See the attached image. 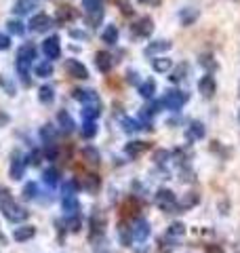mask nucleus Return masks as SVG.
I'll return each mask as SVG.
<instances>
[{"mask_svg": "<svg viewBox=\"0 0 240 253\" xmlns=\"http://www.w3.org/2000/svg\"><path fill=\"white\" fill-rule=\"evenodd\" d=\"M139 4H148V6H160L162 4V0H137Z\"/></svg>", "mask_w": 240, "mask_h": 253, "instance_id": "3c124183", "label": "nucleus"}, {"mask_svg": "<svg viewBox=\"0 0 240 253\" xmlns=\"http://www.w3.org/2000/svg\"><path fill=\"white\" fill-rule=\"evenodd\" d=\"M183 234H186V226L181 221H175V224L169 226V230H166V241H177Z\"/></svg>", "mask_w": 240, "mask_h": 253, "instance_id": "f704fd0d", "label": "nucleus"}, {"mask_svg": "<svg viewBox=\"0 0 240 253\" xmlns=\"http://www.w3.org/2000/svg\"><path fill=\"white\" fill-rule=\"evenodd\" d=\"M93 61H95V68H97L101 74H110L112 66H114V57H112L110 51H97Z\"/></svg>", "mask_w": 240, "mask_h": 253, "instance_id": "ddd939ff", "label": "nucleus"}, {"mask_svg": "<svg viewBox=\"0 0 240 253\" xmlns=\"http://www.w3.org/2000/svg\"><path fill=\"white\" fill-rule=\"evenodd\" d=\"M118 36H120V32L118 28L114 26V23H110V26H106V30L101 32V42H106L110 46H114L118 42Z\"/></svg>", "mask_w": 240, "mask_h": 253, "instance_id": "5701e85b", "label": "nucleus"}, {"mask_svg": "<svg viewBox=\"0 0 240 253\" xmlns=\"http://www.w3.org/2000/svg\"><path fill=\"white\" fill-rule=\"evenodd\" d=\"M36 194H38V186L34 184V181H28V184L23 186V190H21V196H23L26 201L36 199Z\"/></svg>", "mask_w": 240, "mask_h": 253, "instance_id": "a19ab883", "label": "nucleus"}, {"mask_svg": "<svg viewBox=\"0 0 240 253\" xmlns=\"http://www.w3.org/2000/svg\"><path fill=\"white\" fill-rule=\"evenodd\" d=\"M198 9H192V6H183V9L179 11V23L183 28H188V26H192L196 19H198Z\"/></svg>", "mask_w": 240, "mask_h": 253, "instance_id": "412c9836", "label": "nucleus"}, {"mask_svg": "<svg viewBox=\"0 0 240 253\" xmlns=\"http://www.w3.org/2000/svg\"><path fill=\"white\" fill-rule=\"evenodd\" d=\"M72 19H76V11H74V6H59L57 9V23H66V21H72Z\"/></svg>", "mask_w": 240, "mask_h": 253, "instance_id": "c9c22d12", "label": "nucleus"}, {"mask_svg": "<svg viewBox=\"0 0 240 253\" xmlns=\"http://www.w3.org/2000/svg\"><path fill=\"white\" fill-rule=\"evenodd\" d=\"M200 203V194L196 192H188V194H183V199L177 201V209H183V211H188L192 207H196V205Z\"/></svg>", "mask_w": 240, "mask_h": 253, "instance_id": "c756f323", "label": "nucleus"}, {"mask_svg": "<svg viewBox=\"0 0 240 253\" xmlns=\"http://www.w3.org/2000/svg\"><path fill=\"white\" fill-rule=\"evenodd\" d=\"M120 125H122L124 133H137V131H141L139 121H133V118H129V116H122V118H120Z\"/></svg>", "mask_w": 240, "mask_h": 253, "instance_id": "58836bf2", "label": "nucleus"}, {"mask_svg": "<svg viewBox=\"0 0 240 253\" xmlns=\"http://www.w3.org/2000/svg\"><path fill=\"white\" fill-rule=\"evenodd\" d=\"M188 72H190V66H188V63H179V66L171 72L169 81H171V83H181L183 78H186V74H188Z\"/></svg>", "mask_w": 240, "mask_h": 253, "instance_id": "4c0bfd02", "label": "nucleus"}, {"mask_svg": "<svg viewBox=\"0 0 240 253\" xmlns=\"http://www.w3.org/2000/svg\"><path fill=\"white\" fill-rule=\"evenodd\" d=\"M9 49H11V36L0 34V51H9Z\"/></svg>", "mask_w": 240, "mask_h": 253, "instance_id": "de8ad7c7", "label": "nucleus"}, {"mask_svg": "<svg viewBox=\"0 0 240 253\" xmlns=\"http://www.w3.org/2000/svg\"><path fill=\"white\" fill-rule=\"evenodd\" d=\"M97 131H99V126L95 121H84L82 126H80V135H82L84 139H93L95 135H97Z\"/></svg>", "mask_w": 240, "mask_h": 253, "instance_id": "72a5a7b5", "label": "nucleus"}, {"mask_svg": "<svg viewBox=\"0 0 240 253\" xmlns=\"http://www.w3.org/2000/svg\"><path fill=\"white\" fill-rule=\"evenodd\" d=\"M57 131L61 135H72L76 131V123L68 110H59L57 112Z\"/></svg>", "mask_w": 240, "mask_h": 253, "instance_id": "9b49d317", "label": "nucleus"}, {"mask_svg": "<svg viewBox=\"0 0 240 253\" xmlns=\"http://www.w3.org/2000/svg\"><path fill=\"white\" fill-rule=\"evenodd\" d=\"M28 28L32 32H36V34H42V32H49L53 28V19L46 13H36L34 17L28 21Z\"/></svg>", "mask_w": 240, "mask_h": 253, "instance_id": "1a4fd4ad", "label": "nucleus"}, {"mask_svg": "<svg viewBox=\"0 0 240 253\" xmlns=\"http://www.w3.org/2000/svg\"><path fill=\"white\" fill-rule=\"evenodd\" d=\"M70 36L74 38V41H89V34H86L84 30H70Z\"/></svg>", "mask_w": 240, "mask_h": 253, "instance_id": "a18cd8bd", "label": "nucleus"}, {"mask_svg": "<svg viewBox=\"0 0 240 253\" xmlns=\"http://www.w3.org/2000/svg\"><path fill=\"white\" fill-rule=\"evenodd\" d=\"M11 201H13V196H11V190H6L4 186H0V209H2L6 203H11Z\"/></svg>", "mask_w": 240, "mask_h": 253, "instance_id": "c03bdc74", "label": "nucleus"}, {"mask_svg": "<svg viewBox=\"0 0 240 253\" xmlns=\"http://www.w3.org/2000/svg\"><path fill=\"white\" fill-rule=\"evenodd\" d=\"M66 226H68L70 232H78V230H80V217H78V215H68Z\"/></svg>", "mask_w": 240, "mask_h": 253, "instance_id": "37998d69", "label": "nucleus"}, {"mask_svg": "<svg viewBox=\"0 0 240 253\" xmlns=\"http://www.w3.org/2000/svg\"><path fill=\"white\" fill-rule=\"evenodd\" d=\"M238 118H240V112H238Z\"/></svg>", "mask_w": 240, "mask_h": 253, "instance_id": "6e6d98bb", "label": "nucleus"}, {"mask_svg": "<svg viewBox=\"0 0 240 253\" xmlns=\"http://www.w3.org/2000/svg\"><path fill=\"white\" fill-rule=\"evenodd\" d=\"M198 93L202 95L204 99H211L213 95L217 93V83H215V76L213 74H204L198 81Z\"/></svg>", "mask_w": 240, "mask_h": 253, "instance_id": "f8f14e48", "label": "nucleus"}, {"mask_svg": "<svg viewBox=\"0 0 240 253\" xmlns=\"http://www.w3.org/2000/svg\"><path fill=\"white\" fill-rule=\"evenodd\" d=\"M206 253H223V249L219 245H209V247H206Z\"/></svg>", "mask_w": 240, "mask_h": 253, "instance_id": "603ef678", "label": "nucleus"}, {"mask_svg": "<svg viewBox=\"0 0 240 253\" xmlns=\"http://www.w3.org/2000/svg\"><path fill=\"white\" fill-rule=\"evenodd\" d=\"M36 9V0H15L13 13L15 15H30Z\"/></svg>", "mask_w": 240, "mask_h": 253, "instance_id": "4be33fe9", "label": "nucleus"}, {"mask_svg": "<svg viewBox=\"0 0 240 253\" xmlns=\"http://www.w3.org/2000/svg\"><path fill=\"white\" fill-rule=\"evenodd\" d=\"M206 135V129H204V123L202 121H194V123H190L188 126V131H186V139L190 141H198V139H202Z\"/></svg>", "mask_w": 240, "mask_h": 253, "instance_id": "dca6fc26", "label": "nucleus"}, {"mask_svg": "<svg viewBox=\"0 0 240 253\" xmlns=\"http://www.w3.org/2000/svg\"><path fill=\"white\" fill-rule=\"evenodd\" d=\"M34 74L40 76V78H49V76H53V63H51V61H40V63H36Z\"/></svg>", "mask_w": 240, "mask_h": 253, "instance_id": "e433bc0d", "label": "nucleus"}, {"mask_svg": "<svg viewBox=\"0 0 240 253\" xmlns=\"http://www.w3.org/2000/svg\"><path fill=\"white\" fill-rule=\"evenodd\" d=\"M99 116H101L99 108H82V118L84 121H97Z\"/></svg>", "mask_w": 240, "mask_h": 253, "instance_id": "79ce46f5", "label": "nucleus"}, {"mask_svg": "<svg viewBox=\"0 0 240 253\" xmlns=\"http://www.w3.org/2000/svg\"><path fill=\"white\" fill-rule=\"evenodd\" d=\"M135 76H137V72H135V70H131V72H129V83L137 84V78H135Z\"/></svg>", "mask_w": 240, "mask_h": 253, "instance_id": "5fc2aeb1", "label": "nucleus"}, {"mask_svg": "<svg viewBox=\"0 0 240 253\" xmlns=\"http://www.w3.org/2000/svg\"><path fill=\"white\" fill-rule=\"evenodd\" d=\"M103 228H106V213H103L101 209H95L93 215H91V230H93V234L101 236Z\"/></svg>", "mask_w": 240, "mask_h": 253, "instance_id": "a211bd4d", "label": "nucleus"}, {"mask_svg": "<svg viewBox=\"0 0 240 253\" xmlns=\"http://www.w3.org/2000/svg\"><path fill=\"white\" fill-rule=\"evenodd\" d=\"M63 68H66V74L72 78H78V81H86V78H89V70L78 59H66V66Z\"/></svg>", "mask_w": 240, "mask_h": 253, "instance_id": "9d476101", "label": "nucleus"}, {"mask_svg": "<svg viewBox=\"0 0 240 253\" xmlns=\"http://www.w3.org/2000/svg\"><path fill=\"white\" fill-rule=\"evenodd\" d=\"M17 59H23V61L32 63V61L36 59V46L32 44V42L21 44V46H19V51H17Z\"/></svg>", "mask_w": 240, "mask_h": 253, "instance_id": "cd10ccee", "label": "nucleus"}, {"mask_svg": "<svg viewBox=\"0 0 240 253\" xmlns=\"http://www.w3.org/2000/svg\"><path fill=\"white\" fill-rule=\"evenodd\" d=\"M154 93H156V83L152 81V78L139 83V95L143 99H152V97H154Z\"/></svg>", "mask_w": 240, "mask_h": 253, "instance_id": "473e14b6", "label": "nucleus"}, {"mask_svg": "<svg viewBox=\"0 0 240 253\" xmlns=\"http://www.w3.org/2000/svg\"><path fill=\"white\" fill-rule=\"evenodd\" d=\"M171 68H173V59H169V57H154L152 59V70H154L156 74H164V72H169Z\"/></svg>", "mask_w": 240, "mask_h": 253, "instance_id": "bb28decb", "label": "nucleus"}, {"mask_svg": "<svg viewBox=\"0 0 240 253\" xmlns=\"http://www.w3.org/2000/svg\"><path fill=\"white\" fill-rule=\"evenodd\" d=\"M38 101L42 106H51L53 101H55V89H53L51 84H42L38 89Z\"/></svg>", "mask_w": 240, "mask_h": 253, "instance_id": "393cba45", "label": "nucleus"}, {"mask_svg": "<svg viewBox=\"0 0 240 253\" xmlns=\"http://www.w3.org/2000/svg\"><path fill=\"white\" fill-rule=\"evenodd\" d=\"M36 236V228L34 226H21V228H15V232H13V239L17 241V243H26L30 239H34Z\"/></svg>", "mask_w": 240, "mask_h": 253, "instance_id": "aec40b11", "label": "nucleus"}, {"mask_svg": "<svg viewBox=\"0 0 240 253\" xmlns=\"http://www.w3.org/2000/svg\"><path fill=\"white\" fill-rule=\"evenodd\" d=\"M6 123H9V114H4V112H0V126H4Z\"/></svg>", "mask_w": 240, "mask_h": 253, "instance_id": "864d4df0", "label": "nucleus"}, {"mask_svg": "<svg viewBox=\"0 0 240 253\" xmlns=\"http://www.w3.org/2000/svg\"><path fill=\"white\" fill-rule=\"evenodd\" d=\"M150 148H152L150 141H129V144L124 146V154L131 156V158H139Z\"/></svg>", "mask_w": 240, "mask_h": 253, "instance_id": "f3484780", "label": "nucleus"}, {"mask_svg": "<svg viewBox=\"0 0 240 253\" xmlns=\"http://www.w3.org/2000/svg\"><path fill=\"white\" fill-rule=\"evenodd\" d=\"M6 32H9V36H23L26 34V23L19 19H9L6 21Z\"/></svg>", "mask_w": 240, "mask_h": 253, "instance_id": "7c9ffc66", "label": "nucleus"}, {"mask_svg": "<svg viewBox=\"0 0 240 253\" xmlns=\"http://www.w3.org/2000/svg\"><path fill=\"white\" fill-rule=\"evenodd\" d=\"M131 34H133V38H137V41H143V38H150L152 34H154V19L148 17V15H143V17H139V19L131 26Z\"/></svg>", "mask_w": 240, "mask_h": 253, "instance_id": "423d86ee", "label": "nucleus"}, {"mask_svg": "<svg viewBox=\"0 0 240 253\" xmlns=\"http://www.w3.org/2000/svg\"><path fill=\"white\" fill-rule=\"evenodd\" d=\"M198 63L206 70V74H213L215 70H217V61H215V57H213L211 53H202V55H200V57H198Z\"/></svg>", "mask_w": 240, "mask_h": 253, "instance_id": "2f4dec72", "label": "nucleus"}, {"mask_svg": "<svg viewBox=\"0 0 240 253\" xmlns=\"http://www.w3.org/2000/svg\"><path fill=\"white\" fill-rule=\"evenodd\" d=\"M131 234H133V241H137V243H143V241H148V236H150V221L148 219H135V224L131 228Z\"/></svg>", "mask_w": 240, "mask_h": 253, "instance_id": "4468645a", "label": "nucleus"}, {"mask_svg": "<svg viewBox=\"0 0 240 253\" xmlns=\"http://www.w3.org/2000/svg\"><path fill=\"white\" fill-rule=\"evenodd\" d=\"M72 99L80 101L82 108H99L101 110V97L97 95V91H93V89H74L72 91Z\"/></svg>", "mask_w": 240, "mask_h": 253, "instance_id": "39448f33", "label": "nucleus"}, {"mask_svg": "<svg viewBox=\"0 0 240 253\" xmlns=\"http://www.w3.org/2000/svg\"><path fill=\"white\" fill-rule=\"evenodd\" d=\"M82 9H84V23L89 28H99V23L103 21L106 15V4L103 0H82Z\"/></svg>", "mask_w": 240, "mask_h": 253, "instance_id": "f03ea898", "label": "nucleus"}, {"mask_svg": "<svg viewBox=\"0 0 240 253\" xmlns=\"http://www.w3.org/2000/svg\"><path fill=\"white\" fill-rule=\"evenodd\" d=\"M97 188H99V177L89 175V179H86V190H97Z\"/></svg>", "mask_w": 240, "mask_h": 253, "instance_id": "09e8293b", "label": "nucleus"}, {"mask_svg": "<svg viewBox=\"0 0 240 253\" xmlns=\"http://www.w3.org/2000/svg\"><path fill=\"white\" fill-rule=\"evenodd\" d=\"M0 86H2V91L9 95V97H15V95H17V86H15V83L11 78H6L4 74H0Z\"/></svg>", "mask_w": 240, "mask_h": 253, "instance_id": "ea45409f", "label": "nucleus"}, {"mask_svg": "<svg viewBox=\"0 0 240 253\" xmlns=\"http://www.w3.org/2000/svg\"><path fill=\"white\" fill-rule=\"evenodd\" d=\"M59 36L57 34H53V36H46L44 41H42V55L46 57V61H55V59H59V55H61V44H59Z\"/></svg>", "mask_w": 240, "mask_h": 253, "instance_id": "6e6552de", "label": "nucleus"}, {"mask_svg": "<svg viewBox=\"0 0 240 253\" xmlns=\"http://www.w3.org/2000/svg\"><path fill=\"white\" fill-rule=\"evenodd\" d=\"M154 203H156V207H160L164 213H175V209H177V196H175V192L169 188H160L154 196Z\"/></svg>", "mask_w": 240, "mask_h": 253, "instance_id": "20e7f679", "label": "nucleus"}, {"mask_svg": "<svg viewBox=\"0 0 240 253\" xmlns=\"http://www.w3.org/2000/svg\"><path fill=\"white\" fill-rule=\"evenodd\" d=\"M116 4H118V9L122 11L124 15H133V9H131L129 0H116Z\"/></svg>", "mask_w": 240, "mask_h": 253, "instance_id": "49530a36", "label": "nucleus"}, {"mask_svg": "<svg viewBox=\"0 0 240 253\" xmlns=\"http://www.w3.org/2000/svg\"><path fill=\"white\" fill-rule=\"evenodd\" d=\"M2 215H4V219L13 221V224H21V221H26V219H28L30 211H28L26 207H21L19 203L11 201V203H6L4 207H2Z\"/></svg>", "mask_w": 240, "mask_h": 253, "instance_id": "0eeeda50", "label": "nucleus"}, {"mask_svg": "<svg viewBox=\"0 0 240 253\" xmlns=\"http://www.w3.org/2000/svg\"><path fill=\"white\" fill-rule=\"evenodd\" d=\"M57 135H59L57 126H53L51 123H46L42 129H40V137H42V144H55V141H57Z\"/></svg>", "mask_w": 240, "mask_h": 253, "instance_id": "b1692460", "label": "nucleus"}, {"mask_svg": "<svg viewBox=\"0 0 240 253\" xmlns=\"http://www.w3.org/2000/svg\"><path fill=\"white\" fill-rule=\"evenodd\" d=\"M42 181L46 186H49L51 190H55L59 186V171L55 169V167H49V169H44L42 171Z\"/></svg>", "mask_w": 240, "mask_h": 253, "instance_id": "c85d7f7f", "label": "nucleus"}, {"mask_svg": "<svg viewBox=\"0 0 240 253\" xmlns=\"http://www.w3.org/2000/svg\"><path fill=\"white\" fill-rule=\"evenodd\" d=\"M171 49H173L171 41H154L146 46V55L148 57H160L162 53H169Z\"/></svg>", "mask_w": 240, "mask_h": 253, "instance_id": "2eb2a0df", "label": "nucleus"}, {"mask_svg": "<svg viewBox=\"0 0 240 253\" xmlns=\"http://www.w3.org/2000/svg\"><path fill=\"white\" fill-rule=\"evenodd\" d=\"M28 161L30 158L21 152V150H15L11 154V161H9V175L11 179L19 181L23 177V173H26V167H28Z\"/></svg>", "mask_w": 240, "mask_h": 253, "instance_id": "7ed1b4c3", "label": "nucleus"}, {"mask_svg": "<svg viewBox=\"0 0 240 253\" xmlns=\"http://www.w3.org/2000/svg\"><path fill=\"white\" fill-rule=\"evenodd\" d=\"M61 207H63V211H66V215H78L80 203H78V199H76V194H72V196H61Z\"/></svg>", "mask_w": 240, "mask_h": 253, "instance_id": "6ab92c4d", "label": "nucleus"}, {"mask_svg": "<svg viewBox=\"0 0 240 253\" xmlns=\"http://www.w3.org/2000/svg\"><path fill=\"white\" fill-rule=\"evenodd\" d=\"M156 163H160V165H164L166 163V158H169V152H166V150H160V152H156Z\"/></svg>", "mask_w": 240, "mask_h": 253, "instance_id": "8fccbe9b", "label": "nucleus"}, {"mask_svg": "<svg viewBox=\"0 0 240 253\" xmlns=\"http://www.w3.org/2000/svg\"><path fill=\"white\" fill-rule=\"evenodd\" d=\"M82 161L86 165H93V167H97V165L101 163V154H99V150L97 148H93V146H86L82 150Z\"/></svg>", "mask_w": 240, "mask_h": 253, "instance_id": "a878e982", "label": "nucleus"}, {"mask_svg": "<svg viewBox=\"0 0 240 253\" xmlns=\"http://www.w3.org/2000/svg\"><path fill=\"white\" fill-rule=\"evenodd\" d=\"M188 99H190V95L186 91H179V89L177 91H166L158 101H154V104L150 106V110H152V114H156L160 108L169 110V112H179V110L188 104Z\"/></svg>", "mask_w": 240, "mask_h": 253, "instance_id": "f257e3e1", "label": "nucleus"}]
</instances>
